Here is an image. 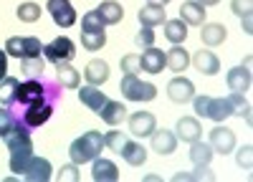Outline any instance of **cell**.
Here are the masks:
<instances>
[{
    "instance_id": "3957f363",
    "label": "cell",
    "mask_w": 253,
    "mask_h": 182,
    "mask_svg": "<svg viewBox=\"0 0 253 182\" xmlns=\"http://www.w3.org/2000/svg\"><path fill=\"white\" fill-rule=\"evenodd\" d=\"M76 56V43L69 38V36H58L53 38L51 43L43 46V58L51 61V64H69V61Z\"/></svg>"
},
{
    "instance_id": "816d5d0a",
    "label": "cell",
    "mask_w": 253,
    "mask_h": 182,
    "mask_svg": "<svg viewBox=\"0 0 253 182\" xmlns=\"http://www.w3.org/2000/svg\"><path fill=\"white\" fill-rule=\"evenodd\" d=\"M251 64H253V58H251V56H246V61H243V69H248V71H251Z\"/></svg>"
},
{
    "instance_id": "c3c4849f",
    "label": "cell",
    "mask_w": 253,
    "mask_h": 182,
    "mask_svg": "<svg viewBox=\"0 0 253 182\" xmlns=\"http://www.w3.org/2000/svg\"><path fill=\"white\" fill-rule=\"evenodd\" d=\"M241 23H243V33H246V36H251V33H253V13L241 15Z\"/></svg>"
},
{
    "instance_id": "9c48e42d",
    "label": "cell",
    "mask_w": 253,
    "mask_h": 182,
    "mask_svg": "<svg viewBox=\"0 0 253 182\" xmlns=\"http://www.w3.org/2000/svg\"><path fill=\"white\" fill-rule=\"evenodd\" d=\"M51 177H53V165L46 157H36L33 154L26 172H23V180H28V182H48Z\"/></svg>"
},
{
    "instance_id": "f1b7e54d",
    "label": "cell",
    "mask_w": 253,
    "mask_h": 182,
    "mask_svg": "<svg viewBox=\"0 0 253 182\" xmlns=\"http://www.w3.org/2000/svg\"><path fill=\"white\" fill-rule=\"evenodd\" d=\"M96 13L101 15V20L107 26H117L119 20L124 18V8L119 5V3H114V0H104V3L96 8Z\"/></svg>"
},
{
    "instance_id": "8992f818",
    "label": "cell",
    "mask_w": 253,
    "mask_h": 182,
    "mask_svg": "<svg viewBox=\"0 0 253 182\" xmlns=\"http://www.w3.org/2000/svg\"><path fill=\"white\" fill-rule=\"evenodd\" d=\"M46 10L51 13L53 23L58 28H71L76 23V10L71 5V0H48L46 3Z\"/></svg>"
},
{
    "instance_id": "d6a6232c",
    "label": "cell",
    "mask_w": 253,
    "mask_h": 182,
    "mask_svg": "<svg viewBox=\"0 0 253 182\" xmlns=\"http://www.w3.org/2000/svg\"><path fill=\"white\" fill-rule=\"evenodd\" d=\"M15 13H18V18H20V23H36L43 10H41L38 3H20Z\"/></svg>"
},
{
    "instance_id": "f6af8a7d",
    "label": "cell",
    "mask_w": 253,
    "mask_h": 182,
    "mask_svg": "<svg viewBox=\"0 0 253 182\" xmlns=\"http://www.w3.org/2000/svg\"><path fill=\"white\" fill-rule=\"evenodd\" d=\"M230 10H233L238 18L253 13V0H230Z\"/></svg>"
},
{
    "instance_id": "7402d4cb",
    "label": "cell",
    "mask_w": 253,
    "mask_h": 182,
    "mask_svg": "<svg viewBox=\"0 0 253 182\" xmlns=\"http://www.w3.org/2000/svg\"><path fill=\"white\" fill-rule=\"evenodd\" d=\"M200 28H203V31H200V40H203L208 48L220 46L223 40L228 38V28H225L223 23H203Z\"/></svg>"
},
{
    "instance_id": "e0dca14e",
    "label": "cell",
    "mask_w": 253,
    "mask_h": 182,
    "mask_svg": "<svg viewBox=\"0 0 253 182\" xmlns=\"http://www.w3.org/2000/svg\"><path fill=\"white\" fill-rule=\"evenodd\" d=\"M99 116H101V121L104 124H109V127H117V124H122V121L126 119V107L122 104V101H114V99H107V104H104L99 111H96Z\"/></svg>"
},
{
    "instance_id": "d6986e66",
    "label": "cell",
    "mask_w": 253,
    "mask_h": 182,
    "mask_svg": "<svg viewBox=\"0 0 253 182\" xmlns=\"http://www.w3.org/2000/svg\"><path fill=\"white\" fill-rule=\"evenodd\" d=\"M225 84H228V89H230V91L246 94V91L251 89V84H253V76H251V71H248V69L236 66V69H230V71H228Z\"/></svg>"
},
{
    "instance_id": "d4e9b609",
    "label": "cell",
    "mask_w": 253,
    "mask_h": 182,
    "mask_svg": "<svg viewBox=\"0 0 253 182\" xmlns=\"http://www.w3.org/2000/svg\"><path fill=\"white\" fill-rule=\"evenodd\" d=\"M56 81L63 86V89H79L81 86V73L69 64H56Z\"/></svg>"
},
{
    "instance_id": "5b68a950",
    "label": "cell",
    "mask_w": 253,
    "mask_h": 182,
    "mask_svg": "<svg viewBox=\"0 0 253 182\" xmlns=\"http://www.w3.org/2000/svg\"><path fill=\"white\" fill-rule=\"evenodd\" d=\"M126 127H129L132 137L144 139L157 129V119L152 111H134V114H126Z\"/></svg>"
},
{
    "instance_id": "ee69618b",
    "label": "cell",
    "mask_w": 253,
    "mask_h": 182,
    "mask_svg": "<svg viewBox=\"0 0 253 182\" xmlns=\"http://www.w3.org/2000/svg\"><path fill=\"white\" fill-rule=\"evenodd\" d=\"M15 121H18V119H15L8 109H0V137H5V134L15 127Z\"/></svg>"
},
{
    "instance_id": "1f68e13d",
    "label": "cell",
    "mask_w": 253,
    "mask_h": 182,
    "mask_svg": "<svg viewBox=\"0 0 253 182\" xmlns=\"http://www.w3.org/2000/svg\"><path fill=\"white\" fill-rule=\"evenodd\" d=\"M81 46L86 51H101L107 46V33H94V31H81Z\"/></svg>"
},
{
    "instance_id": "f907efd6",
    "label": "cell",
    "mask_w": 253,
    "mask_h": 182,
    "mask_svg": "<svg viewBox=\"0 0 253 182\" xmlns=\"http://www.w3.org/2000/svg\"><path fill=\"white\" fill-rule=\"evenodd\" d=\"M147 3H150V5H162V8H165L167 3H170V0H147Z\"/></svg>"
},
{
    "instance_id": "ac0fdd59",
    "label": "cell",
    "mask_w": 253,
    "mask_h": 182,
    "mask_svg": "<svg viewBox=\"0 0 253 182\" xmlns=\"http://www.w3.org/2000/svg\"><path fill=\"white\" fill-rule=\"evenodd\" d=\"M139 66H142V71L152 73V76L155 73H162V69H165V51H160L155 46L144 48L142 56H139Z\"/></svg>"
},
{
    "instance_id": "7dc6e473",
    "label": "cell",
    "mask_w": 253,
    "mask_h": 182,
    "mask_svg": "<svg viewBox=\"0 0 253 182\" xmlns=\"http://www.w3.org/2000/svg\"><path fill=\"white\" fill-rule=\"evenodd\" d=\"M8 76V53H5V48L0 51V81H3Z\"/></svg>"
},
{
    "instance_id": "9a60e30c",
    "label": "cell",
    "mask_w": 253,
    "mask_h": 182,
    "mask_svg": "<svg viewBox=\"0 0 253 182\" xmlns=\"http://www.w3.org/2000/svg\"><path fill=\"white\" fill-rule=\"evenodd\" d=\"M79 101L96 114L104 104H107V94H104L99 86H94V84H86V86H79Z\"/></svg>"
},
{
    "instance_id": "7bdbcfd3",
    "label": "cell",
    "mask_w": 253,
    "mask_h": 182,
    "mask_svg": "<svg viewBox=\"0 0 253 182\" xmlns=\"http://www.w3.org/2000/svg\"><path fill=\"white\" fill-rule=\"evenodd\" d=\"M58 180H61V182H79L81 175H79V165H76V162H71V165H63V167L58 170Z\"/></svg>"
},
{
    "instance_id": "e575fe53",
    "label": "cell",
    "mask_w": 253,
    "mask_h": 182,
    "mask_svg": "<svg viewBox=\"0 0 253 182\" xmlns=\"http://www.w3.org/2000/svg\"><path fill=\"white\" fill-rule=\"evenodd\" d=\"M31 157H33V152H10V159H8L10 172L23 175L26 167H28V162H31Z\"/></svg>"
},
{
    "instance_id": "f546056e",
    "label": "cell",
    "mask_w": 253,
    "mask_h": 182,
    "mask_svg": "<svg viewBox=\"0 0 253 182\" xmlns=\"http://www.w3.org/2000/svg\"><path fill=\"white\" fill-rule=\"evenodd\" d=\"M18 86L20 81L15 76H5L3 81H0V104L3 107H10L18 101Z\"/></svg>"
},
{
    "instance_id": "8d00e7d4",
    "label": "cell",
    "mask_w": 253,
    "mask_h": 182,
    "mask_svg": "<svg viewBox=\"0 0 253 182\" xmlns=\"http://www.w3.org/2000/svg\"><path fill=\"white\" fill-rule=\"evenodd\" d=\"M124 142H126V134H124V132H119V129H112V132L104 134V147H109V149H112V152H117V154H119V149H122Z\"/></svg>"
},
{
    "instance_id": "f35d334b",
    "label": "cell",
    "mask_w": 253,
    "mask_h": 182,
    "mask_svg": "<svg viewBox=\"0 0 253 182\" xmlns=\"http://www.w3.org/2000/svg\"><path fill=\"white\" fill-rule=\"evenodd\" d=\"M134 43L144 51V48H150V46H155V31L150 28V26H142V31L134 36Z\"/></svg>"
},
{
    "instance_id": "30bf717a",
    "label": "cell",
    "mask_w": 253,
    "mask_h": 182,
    "mask_svg": "<svg viewBox=\"0 0 253 182\" xmlns=\"http://www.w3.org/2000/svg\"><path fill=\"white\" fill-rule=\"evenodd\" d=\"M150 139H152V152H157L160 157L162 154H172L175 149H177V137H175V132L172 129H155L152 134H150Z\"/></svg>"
},
{
    "instance_id": "8fae6325",
    "label": "cell",
    "mask_w": 253,
    "mask_h": 182,
    "mask_svg": "<svg viewBox=\"0 0 253 182\" xmlns=\"http://www.w3.org/2000/svg\"><path fill=\"white\" fill-rule=\"evenodd\" d=\"M190 64L205 76H215L220 71V58L213 51H195V56H190Z\"/></svg>"
},
{
    "instance_id": "bcb514c9",
    "label": "cell",
    "mask_w": 253,
    "mask_h": 182,
    "mask_svg": "<svg viewBox=\"0 0 253 182\" xmlns=\"http://www.w3.org/2000/svg\"><path fill=\"white\" fill-rule=\"evenodd\" d=\"M208 101H210L208 94H203V96H193V109H195V114L203 116V119H205V111H208Z\"/></svg>"
},
{
    "instance_id": "cb8c5ba5",
    "label": "cell",
    "mask_w": 253,
    "mask_h": 182,
    "mask_svg": "<svg viewBox=\"0 0 253 182\" xmlns=\"http://www.w3.org/2000/svg\"><path fill=\"white\" fill-rule=\"evenodd\" d=\"M137 20H139V26H150V28H155V26H162L165 20H167V13H165L162 5H150V3H147L144 8H139Z\"/></svg>"
},
{
    "instance_id": "7c38bea8",
    "label": "cell",
    "mask_w": 253,
    "mask_h": 182,
    "mask_svg": "<svg viewBox=\"0 0 253 182\" xmlns=\"http://www.w3.org/2000/svg\"><path fill=\"white\" fill-rule=\"evenodd\" d=\"M91 177L94 182H117L119 180V167L114 165L112 159H104V157H94L91 159Z\"/></svg>"
},
{
    "instance_id": "277c9868",
    "label": "cell",
    "mask_w": 253,
    "mask_h": 182,
    "mask_svg": "<svg viewBox=\"0 0 253 182\" xmlns=\"http://www.w3.org/2000/svg\"><path fill=\"white\" fill-rule=\"evenodd\" d=\"M208 145L213 147L215 154H230L236 149V132L233 129H228L223 121L220 124H215L213 129H210L208 134Z\"/></svg>"
},
{
    "instance_id": "b9f144b4",
    "label": "cell",
    "mask_w": 253,
    "mask_h": 182,
    "mask_svg": "<svg viewBox=\"0 0 253 182\" xmlns=\"http://www.w3.org/2000/svg\"><path fill=\"white\" fill-rule=\"evenodd\" d=\"M236 162H238V167L251 170V167H253V147H251V145H243V147L236 152Z\"/></svg>"
},
{
    "instance_id": "52a82bcc",
    "label": "cell",
    "mask_w": 253,
    "mask_h": 182,
    "mask_svg": "<svg viewBox=\"0 0 253 182\" xmlns=\"http://www.w3.org/2000/svg\"><path fill=\"white\" fill-rule=\"evenodd\" d=\"M167 96H170V101H175V104H190L195 96V84L190 78H185L182 73H177L175 78H170V84H167Z\"/></svg>"
},
{
    "instance_id": "6da1fadb",
    "label": "cell",
    "mask_w": 253,
    "mask_h": 182,
    "mask_svg": "<svg viewBox=\"0 0 253 182\" xmlns=\"http://www.w3.org/2000/svg\"><path fill=\"white\" fill-rule=\"evenodd\" d=\"M101 149H104V134L96 132V129H89L71 142L69 157H71V162H76L81 167V165H86V162H91L94 157H99Z\"/></svg>"
},
{
    "instance_id": "5bb4252c",
    "label": "cell",
    "mask_w": 253,
    "mask_h": 182,
    "mask_svg": "<svg viewBox=\"0 0 253 182\" xmlns=\"http://www.w3.org/2000/svg\"><path fill=\"white\" fill-rule=\"evenodd\" d=\"M84 78H86V84H94V86H101L109 81V64L101 58H91L86 69H84Z\"/></svg>"
},
{
    "instance_id": "74e56055",
    "label": "cell",
    "mask_w": 253,
    "mask_h": 182,
    "mask_svg": "<svg viewBox=\"0 0 253 182\" xmlns=\"http://www.w3.org/2000/svg\"><path fill=\"white\" fill-rule=\"evenodd\" d=\"M23 43H26L23 58H36V56L43 53V43H41V38H36V36H23Z\"/></svg>"
},
{
    "instance_id": "484cf974",
    "label": "cell",
    "mask_w": 253,
    "mask_h": 182,
    "mask_svg": "<svg viewBox=\"0 0 253 182\" xmlns=\"http://www.w3.org/2000/svg\"><path fill=\"white\" fill-rule=\"evenodd\" d=\"M228 116H233V111H230V107H228V101L223 96H210L205 119H213L215 124H220V121H225Z\"/></svg>"
},
{
    "instance_id": "603a6c76",
    "label": "cell",
    "mask_w": 253,
    "mask_h": 182,
    "mask_svg": "<svg viewBox=\"0 0 253 182\" xmlns=\"http://www.w3.org/2000/svg\"><path fill=\"white\" fill-rule=\"evenodd\" d=\"M180 18L187 26H203L205 18H208V10H205V5L198 3V0H187V3H182V8H180Z\"/></svg>"
},
{
    "instance_id": "681fc988",
    "label": "cell",
    "mask_w": 253,
    "mask_h": 182,
    "mask_svg": "<svg viewBox=\"0 0 253 182\" xmlns=\"http://www.w3.org/2000/svg\"><path fill=\"white\" fill-rule=\"evenodd\" d=\"M198 3H200V5H205V8H210V5H218L220 0H198Z\"/></svg>"
},
{
    "instance_id": "44dd1931",
    "label": "cell",
    "mask_w": 253,
    "mask_h": 182,
    "mask_svg": "<svg viewBox=\"0 0 253 182\" xmlns=\"http://www.w3.org/2000/svg\"><path fill=\"white\" fill-rule=\"evenodd\" d=\"M119 154H122V159L126 162V165H132V167H142L147 162V149L139 145V142H132V139L124 142Z\"/></svg>"
},
{
    "instance_id": "836d02e7",
    "label": "cell",
    "mask_w": 253,
    "mask_h": 182,
    "mask_svg": "<svg viewBox=\"0 0 253 182\" xmlns=\"http://www.w3.org/2000/svg\"><path fill=\"white\" fill-rule=\"evenodd\" d=\"M104 28H107V23L101 20V15L96 13V8H94V10H89V13H84V18H81V31H94V33H101Z\"/></svg>"
},
{
    "instance_id": "60d3db41",
    "label": "cell",
    "mask_w": 253,
    "mask_h": 182,
    "mask_svg": "<svg viewBox=\"0 0 253 182\" xmlns=\"http://www.w3.org/2000/svg\"><path fill=\"white\" fill-rule=\"evenodd\" d=\"M225 101H228V107H230V111H233V116H241L243 107L248 104V101L243 99V94H238V91H230V94L225 96Z\"/></svg>"
},
{
    "instance_id": "4316f807",
    "label": "cell",
    "mask_w": 253,
    "mask_h": 182,
    "mask_svg": "<svg viewBox=\"0 0 253 182\" xmlns=\"http://www.w3.org/2000/svg\"><path fill=\"white\" fill-rule=\"evenodd\" d=\"M213 147L208 145V142H193L190 145V162H193L195 167H208L210 165V159H213Z\"/></svg>"
},
{
    "instance_id": "4fadbf2b",
    "label": "cell",
    "mask_w": 253,
    "mask_h": 182,
    "mask_svg": "<svg viewBox=\"0 0 253 182\" xmlns=\"http://www.w3.org/2000/svg\"><path fill=\"white\" fill-rule=\"evenodd\" d=\"M43 86H41V81H36V78H28V81H23V84L18 86V101L20 104H26V107H31V104H43Z\"/></svg>"
},
{
    "instance_id": "7a4b0ae2",
    "label": "cell",
    "mask_w": 253,
    "mask_h": 182,
    "mask_svg": "<svg viewBox=\"0 0 253 182\" xmlns=\"http://www.w3.org/2000/svg\"><path fill=\"white\" fill-rule=\"evenodd\" d=\"M119 91L126 101H152L157 96V86L152 81H142L139 73H124Z\"/></svg>"
},
{
    "instance_id": "ffe728a7",
    "label": "cell",
    "mask_w": 253,
    "mask_h": 182,
    "mask_svg": "<svg viewBox=\"0 0 253 182\" xmlns=\"http://www.w3.org/2000/svg\"><path fill=\"white\" fill-rule=\"evenodd\" d=\"M51 114H53V107L51 104H31L28 111L23 114V124L28 129H36L41 124H46V121L51 119Z\"/></svg>"
},
{
    "instance_id": "2e32d148",
    "label": "cell",
    "mask_w": 253,
    "mask_h": 182,
    "mask_svg": "<svg viewBox=\"0 0 253 182\" xmlns=\"http://www.w3.org/2000/svg\"><path fill=\"white\" fill-rule=\"evenodd\" d=\"M187 66H190V53L185 51L182 43H175L165 53V69H170L172 73H182Z\"/></svg>"
},
{
    "instance_id": "4dcf8cb0",
    "label": "cell",
    "mask_w": 253,
    "mask_h": 182,
    "mask_svg": "<svg viewBox=\"0 0 253 182\" xmlns=\"http://www.w3.org/2000/svg\"><path fill=\"white\" fill-rule=\"evenodd\" d=\"M43 71H46V58H43V56H36V58H20V73H26L28 78L43 76Z\"/></svg>"
},
{
    "instance_id": "d590c367",
    "label": "cell",
    "mask_w": 253,
    "mask_h": 182,
    "mask_svg": "<svg viewBox=\"0 0 253 182\" xmlns=\"http://www.w3.org/2000/svg\"><path fill=\"white\" fill-rule=\"evenodd\" d=\"M5 53L13 58H23L26 56V43H23V36H10L5 40Z\"/></svg>"
},
{
    "instance_id": "ba28073f",
    "label": "cell",
    "mask_w": 253,
    "mask_h": 182,
    "mask_svg": "<svg viewBox=\"0 0 253 182\" xmlns=\"http://www.w3.org/2000/svg\"><path fill=\"white\" fill-rule=\"evenodd\" d=\"M175 137L177 142H185V145H193V142L203 139V127L198 116H180L177 127H175Z\"/></svg>"
},
{
    "instance_id": "ab89813d",
    "label": "cell",
    "mask_w": 253,
    "mask_h": 182,
    "mask_svg": "<svg viewBox=\"0 0 253 182\" xmlns=\"http://www.w3.org/2000/svg\"><path fill=\"white\" fill-rule=\"evenodd\" d=\"M119 66H122L124 73H139V71H142V66H139V56H137V53H126V56L119 61Z\"/></svg>"
},
{
    "instance_id": "83f0119b",
    "label": "cell",
    "mask_w": 253,
    "mask_h": 182,
    "mask_svg": "<svg viewBox=\"0 0 253 182\" xmlns=\"http://www.w3.org/2000/svg\"><path fill=\"white\" fill-rule=\"evenodd\" d=\"M165 38L170 40V43H185V38H187V23L182 18H172V20H165Z\"/></svg>"
}]
</instances>
